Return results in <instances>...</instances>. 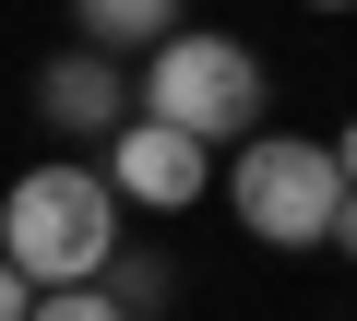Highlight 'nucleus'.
Segmentation results:
<instances>
[{
    "instance_id": "nucleus-11",
    "label": "nucleus",
    "mask_w": 357,
    "mask_h": 321,
    "mask_svg": "<svg viewBox=\"0 0 357 321\" xmlns=\"http://www.w3.org/2000/svg\"><path fill=\"white\" fill-rule=\"evenodd\" d=\"M333 167H345V191H357V119H345V131H333Z\"/></svg>"
},
{
    "instance_id": "nucleus-2",
    "label": "nucleus",
    "mask_w": 357,
    "mask_h": 321,
    "mask_svg": "<svg viewBox=\"0 0 357 321\" xmlns=\"http://www.w3.org/2000/svg\"><path fill=\"white\" fill-rule=\"evenodd\" d=\"M215 191L238 203V226L262 250H321L333 214H345V167H333V143H310V131H250Z\"/></svg>"
},
{
    "instance_id": "nucleus-8",
    "label": "nucleus",
    "mask_w": 357,
    "mask_h": 321,
    "mask_svg": "<svg viewBox=\"0 0 357 321\" xmlns=\"http://www.w3.org/2000/svg\"><path fill=\"white\" fill-rule=\"evenodd\" d=\"M36 321H131L107 285H36Z\"/></svg>"
},
{
    "instance_id": "nucleus-1",
    "label": "nucleus",
    "mask_w": 357,
    "mask_h": 321,
    "mask_svg": "<svg viewBox=\"0 0 357 321\" xmlns=\"http://www.w3.org/2000/svg\"><path fill=\"white\" fill-rule=\"evenodd\" d=\"M0 250H13L36 285H96L119 250V191L107 167H24L0 191Z\"/></svg>"
},
{
    "instance_id": "nucleus-10",
    "label": "nucleus",
    "mask_w": 357,
    "mask_h": 321,
    "mask_svg": "<svg viewBox=\"0 0 357 321\" xmlns=\"http://www.w3.org/2000/svg\"><path fill=\"white\" fill-rule=\"evenodd\" d=\"M321 250H345V262H357V191H345V214H333V238H321Z\"/></svg>"
},
{
    "instance_id": "nucleus-12",
    "label": "nucleus",
    "mask_w": 357,
    "mask_h": 321,
    "mask_svg": "<svg viewBox=\"0 0 357 321\" xmlns=\"http://www.w3.org/2000/svg\"><path fill=\"white\" fill-rule=\"evenodd\" d=\"M310 13H357V0H310Z\"/></svg>"
},
{
    "instance_id": "nucleus-7",
    "label": "nucleus",
    "mask_w": 357,
    "mask_h": 321,
    "mask_svg": "<svg viewBox=\"0 0 357 321\" xmlns=\"http://www.w3.org/2000/svg\"><path fill=\"white\" fill-rule=\"evenodd\" d=\"M96 285H107V297H119V309H131V321H155V309H167V297H178V274H167V262H155V250H107V274H96Z\"/></svg>"
},
{
    "instance_id": "nucleus-4",
    "label": "nucleus",
    "mask_w": 357,
    "mask_h": 321,
    "mask_svg": "<svg viewBox=\"0 0 357 321\" xmlns=\"http://www.w3.org/2000/svg\"><path fill=\"white\" fill-rule=\"evenodd\" d=\"M96 167H107V191L143 203V214H191V203L215 191V143H203V131H178V119H143V107H131V119L107 131Z\"/></svg>"
},
{
    "instance_id": "nucleus-6",
    "label": "nucleus",
    "mask_w": 357,
    "mask_h": 321,
    "mask_svg": "<svg viewBox=\"0 0 357 321\" xmlns=\"http://www.w3.org/2000/svg\"><path fill=\"white\" fill-rule=\"evenodd\" d=\"M72 24H84V48H155V36H178V0H72Z\"/></svg>"
},
{
    "instance_id": "nucleus-3",
    "label": "nucleus",
    "mask_w": 357,
    "mask_h": 321,
    "mask_svg": "<svg viewBox=\"0 0 357 321\" xmlns=\"http://www.w3.org/2000/svg\"><path fill=\"white\" fill-rule=\"evenodd\" d=\"M143 119H178V131H203V143H250L262 131V60L215 24H178L143 48Z\"/></svg>"
},
{
    "instance_id": "nucleus-9",
    "label": "nucleus",
    "mask_w": 357,
    "mask_h": 321,
    "mask_svg": "<svg viewBox=\"0 0 357 321\" xmlns=\"http://www.w3.org/2000/svg\"><path fill=\"white\" fill-rule=\"evenodd\" d=\"M0 321H36V274H24L13 250H0Z\"/></svg>"
},
{
    "instance_id": "nucleus-5",
    "label": "nucleus",
    "mask_w": 357,
    "mask_h": 321,
    "mask_svg": "<svg viewBox=\"0 0 357 321\" xmlns=\"http://www.w3.org/2000/svg\"><path fill=\"white\" fill-rule=\"evenodd\" d=\"M36 119H48L60 143H107V131L131 119V84L107 72V48H60V60L36 72Z\"/></svg>"
}]
</instances>
